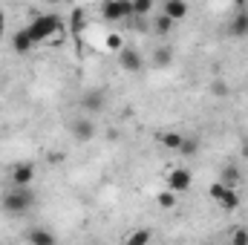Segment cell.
<instances>
[{"instance_id": "obj_12", "label": "cell", "mask_w": 248, "mask_h": 245, "mask_svg": "<svg viewBox=\"0 0 248 245\" xmlns=\"http://www.w3.org/2000/svg\"><path fill=\"white\" fill-rule=\"evenodd\" d=\"M12 49H15L17 55H26V52H32V49H35V41L29 38L26 26H23V29H17V32L12 35Z\"/></svg>"}, {"instance_id": "obj_22", "label": "cell", "mask_w": 248, "mask_h": 245, "mask_svg": "<svg viewBox=\"0 0 248 245\" xmlns=\"http://www.w3.org/2000/svg\"><path fill=\"white\" fill-rule=\"evenodd\" d=\"M231 245H248V228H234L231 231Z\"/></svg>"}, {"instance_id": "obj_15", "label": "cell", "mask_w": 248, "mask_h": 245, "mask_svg": "<svg viewBox=\"0 0 248 245\" xmlns=\"http://www.w3.org/2000/svg\"><path fill=\"white\" fill-rule=\"evenodd\" d=\"M170 63H173V49H170V46H156V49H153V66L165 69V66H170Z\"/></svg>"}, {"instance_id": "obj_23", "label": "cell", "mask_w": 248, "mask_h": 245, "mask_svg": "<svg viewBox=\"0 0 248 245\" xmlns=\"http://www.w3.org/2000/svg\"><path fill=\"white\" fill-rule=\"evenodd\" d=\"M211 92H214L217 98H228V84H225V81H214V84H211Z\"/></svg>"}, {"instance_id": "obj_3", "label": "cell", "mask_w": 248, "mask_h": 245, "mask_svg": "<svg viewBox=\"0 0 248 245\" xmlns=\"http://www.w3.org/2000/svg\"><path fill=\"white\" fill-rule=\"evenodd\" d=\"M208 196L217 199V202L222 205V211H237V208H240V193L231 190V187H225L222 182L211 184V187H208Z\"/></svg>"}, {"instance_id": "obj_13", "label": "cell", "mask_w": 248, "mask_h": 245, "mask_svg": "<svg viewBox=\"0 0 248 245\" xmlns=\"http://www.w3.org/2000/svg\"><path fill=\"white\" fill-rule=\"evenodd\" d=\"M162 15L170 17V20L176 23V20H182V17L187 15V3H182V0H168V3L162 6Z\"/></svg>"}, {"instance_id": "obj_5", "label": "cell", "mask_w": 248, "mask_h": 245, "mask_svg": "<svg viewBox=\"0 0 248 245\" xmlns=\"http://www.w3.org/2000/svg\"><path fill=\"white\" fill-rule=\"evenodd\" d=\"M193 182V173L187 168H170L168 170V190L170 193H185Z\"/></svg>"}, {"instance_id": "obj_7", "label": "cell", "mask_w": 248, "mask_h": 245, "mask_svg": "<svg viewBox=\"0 0 248 245\" xmlns=\"http://www.w3.org/2000/svg\"><path fill=\"white\" fill-rule=\"evenodd\" d=\"M228 32L234 38H248V6L246 3H237L234 6V17L228 23Z\"/></svg>"}, {"instance_id": "obj_14", "label": "cell", "mask_w": 248, "mask_h": 245, "mask_svg": "<svg viewBox=\"0 0 248 245\" xmlns=\"http://www.w3.org/2000/svg\"><path fill=\"white\" fill-rule=\"evenodd\" d=\"M153 243V231L150 228H136L124 237V245H150Z\"/></svg>"}, {"instance_id": "obj_27", "label": "cell", "mask_w": 248, "mask_h": 245, "mask_svg": "<svg viewBox=\"0 0 248 245\" xmlns=\"http://www.w3.org/2000/svg\"><path fill=\"white\" fill-rule=\"evenodd\" d=\"M3 32H6V15H3V9H0V38H3Z\"/></svg>"}, {"instance_id": "obj_6", "label": "cell", "mask_w": 248, "mask_h": 245, "mask_svg": "<svg viewBox=\"0 0 248 245\" xmlns=\"http://www.w3.org/2000/svg\"><path fill=\"white\" fill-rule=\"evenodd\" d=\"M81 107H84L87 113H93V116H95V113H104V110H107V92L98 90V87H95V90H87V92L81 95Z\"/></svg>"}, {"instance_id": "obj_8", "label": "cell", "mask_w": 248, "mask_h": 245, "mask_svg": "<svg viewBox=\"0 0 248 245\" xmlns=\"http://www.w3.org/2000/svg\"><path fill=\"white\" fill-rule=\"evenodd\" d=\"M119 63H122L127 72H133V75H139V72L144 69V58H141V52L133 49V46H122V52H119Z\"/></svg>"}, {"instance_id": "obj_20", "label": "cell", "mask_w": 248, "mask_h": 245, "mask_svg": "<svg viewBox=\"0 0 248 245\" xmlns=\"http://www.w3.org/2000/svg\"><path fill=\"white\" fill-rule=\"evenodd\" d=\"M179 153H182V156H196V153H199V141H196V138H187V136H185V141H182Z\"/></svg>"}, {"instance_id": "obj_16", "label": "cell", "mask_w": 248, "mask_h": 245, "mask_svg": "<svg viewBox=\"0 0 248 245\" xmlns=\"http://www.w3.org/2000/svg\"><path fill=\"white\" fill-rule=\"evenodd\" d=\"M219 182L225 184V187H231V190H237V184H240V168H237V165H228Z\"/></svg>"}, {"instance_id": "obj_11", "label": "cell", "mask_w": 248, "mask_h": 245, "mask_svg": "<svg viewBox=\"0 0 248 245\" xmlns=\"http://www.w3.org/2000/svg\"><path fill=\"white\" fill-rule=\"evenodd\" d=\"M26 243L29 245H58V237L46 228H29L26 231Z\"/></svg>"}, {"instance_id": "obj_9", "label": "cell", "mask_w": 248, "mask_h": 245, "mask_svg": "<svg viewBox=\"0 0 248 245\" xmlns=\"http://www.w3.org/2000/svg\"><path fill=\"white\" fill-rule=\"evenodd\" d=\"M69 130H72V136H75L78 141H84V144L95 138V124H93V119H87V116H78V119H72Z\"/></svg>"}, {"instance_id": "obj_18", "label": "cell", "mask_w": 248, "mask_h": 245, "mask_svg": "<svg viewBox=\"0 0 248 245\" xmlns=\"http://www.w3.org/2000/svg\"><path fill=\"white\" fill-rule=\"evenodd\" d=\"M182 141H185V136H182V133H162V144H165L168 150H179V147H182Z\"/></svg>"}, {"instance_id": "obj_26", "label": "cell", "mask_w": 248, "mask_h": 245, "mask_svg": "<svg viewBox=\"0 0 248 245\" xmlns=\"http://www.w3.org/2000/svg\"><path fill=\"white\" fill-rule=\"evenodd\" d=\"M240 159H246L248 162V138L243 141V147H240Z\"/></svg>"}, {"instance_id": "obj_4", "label": "cell", "mask_w": 248, "mask_h": 245, "mask_svg": "<svg viewBox=\"0 0 248 245\" xmlns=\"http://www.w3.org/2000/svg\"><path fill=\"white\" fill-rule=\"evenodd\" d=\"M101 17L104 20H127V17H133V3L130 0H107L101 6Z\"/></svg>"}, {"instance_id": "obj_17", "label": "cell", "mask_w": 248, "mask_h": 245, "mask_svg": "<svg viewBox=\"0 0 248 245\" xmlns=\"http://www.w3.org/2000/svg\"><path fill=\"white\" fill-rule=\"evenodd\" d=\"M69 29H72V35L78 38V32L84 29V9H72V12H69Z\"/></svg>"}, {"instance_id": "obj_19", "label": "cell", "mask_w": 248, "mask_h": 245, "mask_svg": "<svg viewBox=\"0 0 248 245\" xmlns=\"http://www.w3.org/2000/svg\"><path fill=\"white\" fill-rule=\"evenodd\" d=\"M150 9H153V0H133V17H144L150 15Z\"/></svg>"}, {"instance_id": "obj_24", "label": "cell", "mask_w": 248, "mask_h": 245, "mask_svg": "<svg viewBox=\"0 0 248 245\" xmlns=\"http://www.w3.org/2000/svg\"><path fill=\"white\" fill-rule=\"evenodd\" d=\"M159 205H162V208H173V205H176V193H170V190L159 193Z\"/></svg>"}, {"instance_id": "obj_10", "label": "cell", "mask_w": 248, "mask_h": 245, "mask_svg": "<svg viewBox=\"0 0 248 245\" xmlns=\"http://www.w3.org/2000/svg\"><path fill=\"white\" fill-rule=\"evenodd\" d=\"M35 179V165L32 162H17L12 168V187H29Z\"/></svg>"}, {"instance_id": "obj_1", "label": "cell", "mask_w": 248, "mask_h": 245, "mask_svg": "<svg viewBox=\"0 0 248 245\" xmlns=\"http://www.w3.org/2000/svg\"><path fill=\"white\" fill-rule=\"evenodd\" d=\"M35 202H38V196H35V190H32V187H9V190L3 193V199H0L3 211H6V214H12V216L26 214Z\"/></svg>"}, {"instance_id": "obj_21", "label": "cell", "mask_w": 248, "mask_h": 245, "mask_svg": "<svg viewBox=\"0 0 248 245\" xmlns=\"http://www.w3.org/2000/svg\"><path fill=\"white\" fill-rule=\"evenodd\" d=\"M170 29H173V20L165 17V15H159V17H156V32H159V35H170Z\"/></svg>"}, {"instance_id": "obj_2", "label": "cell", "mask_w": 248, "mask_h": 245, "mask_svg": "<svg viewBox=\"0 0 248 245\" xmlns=\"http://www.w3.org/2000/svg\"><path fill=\"white\" fill-rule=\"evenodd\" d=\"M61 26H63L61 17L49 12V15H38V17H32V23L26 26V32H29V38H32V41H35V46H38V44L49 41L52 35H58V32H61Z\"/></svg>"}, {"instance_id": "obj_25", "label": "cell", "mask_w": 248, "mask_h": 245, "mask_svg": "<svg viewBox=\"0 0 248 245\" xmlns=\"http://www.w3.org/2000/svg\"><path fill=\"white\" fill-rule=\"evenodd\" d=\"M107 46H110V49H116V52H122V38H119V35H110V38H107Z\"/></svg>"}]
</instances>
